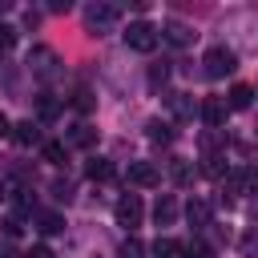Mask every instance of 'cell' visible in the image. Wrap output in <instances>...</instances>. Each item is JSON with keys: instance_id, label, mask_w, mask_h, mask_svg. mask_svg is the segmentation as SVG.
Listing matches in <instances>:
<instances>
[{"instance_id": "cell-1", "label": "cell", "mask_w": 258, "mask_h": 258, "mask_svg": "<svg viewBox=\"0 0 258 258\" xmlns=\"http://www.w3.org/2000/svg\"><path fill=\"white\" fill-rule=\"evenodd\" d=\"M117 20H121V8H117V4L97 0V4L85 8V28H89V36H105V32H113Z\"/></svg>"}, {"instance_id": "cell-2", "label": "cell", "mask_w": 258, "mask_h": 258, "mask_svg": "<svg viewBox=\"0 0 258 258\" xmlns=\"http://www.w3.org/2000/svg\"><path fill=\"white\" fill-rule=\"evenodd\" d=\"M202 64H206V77H210V81H222V77H230V73L238 69V52L226 48V44H214V48H206Z\"/></svg>"}, {"instance_id": "cell-3", "label": "cell", "mask_w": 258, "mask_h": 258, "mask_svg": "<svg viewBox=\"0 0 258 258\" xmlns=\"http://www.w3.org/2000/svg\"><path fill=\"white\" fill-rule=\"evenodd\" d=\"M157 40H161V32H157L149 20H133V24L125 28V44H129L133 52H153Z\"/></svg>"}, {"instance_id": "cell-4", "label": "cell", "mask_w": 258, "mask_h": 258, "mask_svg": "<svg viewBox=\"0 0 258 258\" xmlns=\"http://www.w3.org/2000/svg\"><path fill=\"white\" fill-rule=\"evenodd\" d=\"M141 218H145L141 198H137V194H121V198H117V226L137 230V226H141Z\"/></svg>"}, {"instance_id": "cell-5", "label": "cell", "mask_w": 258, "mask_h": 258, "mask_svg": "<svg viewBox=\"0 0 258 258\" xmlns=\"http://www.w3.org/2000/svg\"><path fill=\"white\" fill-rule=\"evenodd\" d=\"M133 185H141V189H153V185H161V173H157V165L153 161H129V173H125Z\"/></svg>"}, {"instance_id": "cell-6", "label": "cell", "mask_w": 258, "mask_h": 258, "mask_svg": "<svg viewBox=\"0 0 258 258\" xmlns=\"http://www.w3.org/2000/svg\"><path fill=\"white\" fill-rule=\"evenodd\" d=\"M250 181H254V173H250V169H234V173H226V177H222V202L230 206L238 194H246V189H250Z\"/></svg>"}, {"instance_id": "cell-7", "label": "cell", "mask_w": 258, "mask_h": 258, "mask_svg": "<svg viewBox=\"0 0 258 258\" xmlns=\"http://www.w3.org/2000/svg\"><path fill=\"white\" fill-rule=\"evenodd\" d=\"M28 64H32V73H36L40 81H52V77H56V52H52V48H32Z\"/></svg>"}, {"instance_id": "cell-8", "label": "cell", "mask_w": 258, "mask_h": 258, "mask_svg": "<svg viewBox=\"0 0 258 258\" xmlns=\"http://www.w3.org/2000/svg\"><path fill=\"white\" fill-rule=\"evenodd\" d=\"M226 117H230V105H226L222 97H206V101H202V121H206L210 129H222Z\"/></svg>"}, {"instance_id": "cell-9", "label": "cell", "mask_w": 258, "mask_h": 258, "mask_svg": "<svg viewBox=\"0 0 258 258\" xmlns=\"http://www.w3.org/2000/svg\"><path fill=\"white\" fill-rule=\"evenodd\" d=\"M185 218H189V226H194V230H210L214 210H210V202H206V198H194V202L185 206Z\"/></svg>"}, {"instance_id": "cell-10", "label": "cell", "mask_w": 258, "mask_h": 258, "mask_svg": "<svg viewBox=\"0 0 258 258\" xmlns=\"http://www.w3.org/2000/svg\"><path fill=\"white\" fill-rule=\"evenodd\" d=\"M177 210H181L177 198H173V194H161L157 206H153V222H157V226H173V222H177Z\"/></svg>"}, {"instance_id": "cell-11", "label": "cell", "mask_w": 258, "mask_h": 258, "mask_svg": "<svg viewBox=\"0 0 258 258\" xmlns=\"http://www.w3.org/2000/svg\"><path fill=\"white\" fill-rule=\"evenodd\" d=\"M161 36H165L169 44H189V40H194V28H189L185 20H165V24H161Z\"/></svg>"}, {"instance_id": "cell-12", "label": "cell", "mask_w": 258, "mask_h": 258, "mask_svg": "<svg viewBox=\"0 0 258 258\" xmlns=\"http://www.w3.org/2000/svg\"><path fill=\"white\" fill-rule=\"evenodd\" d=\"M165 105H169V113H173L177 121H189V117H194V101H189V93H169Z\"/></svg>"}, {"instance_id": "cell-13", "label": "cell", "mask_w": 258, "mask_h": 258, "mask_svg": "<svg viewBox=\"0 0 258 258\" xmlns=\"http://www.w3.org/2000/svg\"><path fill=\"white\" fill-rule=\"evenodd\" d=\"M85 173H89V181H113V177H117V165L105 161V157H93Z\"/></svg>"}, {"instance_id": "cell-14", "label": "cell", "mask_w": 258, "mask_h": 258, "mask_svg": "<svg viewBox=\"0 0 258 258\" xmlns=\"http://www.w3.org/2000/svg\"><path fill=\"white\" fill-rule=\"evenodd\" d=\"M169 177H173V185H189L194 181V161L189 157H173L169 161Z\"/></svg>"}, {"instance_id": "cell-15", "label": "cell", "mask_w": 258, "mask_h": 258, "mask_svg": "<svg viewBox=\"0 0 258 258\" xmlns=\"http://www.w3.org/2000/svg\"><path fill=\"white\" fill-rule=\"evenodd\" d=\"M238 254H242V258H258V226H246V230H242Z\"/></svg>"}, {"instance_id": "cell-16", "label": "cell", "mask_w": 258, "mask_h": 258, "mask_svg": "<svg viewBox=\"0 0 258 258\" xmlns=\"http://www.w3.org/2000/svg\"><path fill=\"white\" fill-rule=\"evenodd\" d=\"M153 258H185V246L173 238H157L153 242Z\"/></svg>"}, {"instance_id": "cell-17", "label": "cell", "mask_w": 258, "mask_h": 258, "mask_svg": "<svg viewBox=\"0 0 258 258\" xmlns=\"http://www.w3.org/2000/svg\"><path fill=\"white\" fill-rule=\"evenodd\" d=\"M226 105H230V109H250V105H254V89H250V85H234Z\"/></svg>"}, {"instance_id": "cell-18", "label": "cell", "mask_w": 258, "mask_h": 258, "mask_svg": "<svg viewBox=\"0 0 258 258\" xmlns=\"http://www.w3.org/2000/svg\"><path fill=\"white\" fill-rule=\"evenodd\" d=\"M145 137L169 145V141H173V125H169V121H149V125H145Z\"/></svg>"}, {"instance_id": "cell-19", "label": "cell", "mask_w": 258, "mask_h": 258, "mask_svg": "<svg viewBox=\"0 0 258 258\" xmlns=\"http://www.w3.org/2000/svg\"><path fill=\"white\" fill-rule=\"evenodd\" d=\"M12 137L20 145H36L40 141V129H36V121H20V125H12Z\"/></svg>"}, {"instance_id": "cell-20", "label": "cell", "mask_w": 258, "mask_h": 258, "mask_svg": "<svg viewBox=\"0 0 258 258\" xmlns=\"http://www.w3.org/2000/svg\"><path fill=\"white\" fill-rule=\"evenodd\" d=\"M202 173L206 177H226V153H206L202 157Z\"/></svg>"}, {"instance_id": "cell-21", "label": "cell", "mask_w": 258, "mask_h": 258, "mask_svg": "<svg viewBox=\"0 0 258 258\" xmlns=\"http://www.w3.org/2000/svg\"><path fill=\"white\" fill-rule=\"evenodd\" d=\"M93 141H97V129H93V125H77V129L69 133V145H77V149H89Z\"/></svg>"}, {"instance_id": "cell-22", "label": "cell", "mask_w": 258, "mask_h": 258, "mask_svg": "<svg viewBox=\"0 0 258 258\" xmlns=\"http://www.w3.org/2000/svg\"><path fill=\"white\" fill-rule=\"evenodd\" d=\"M40 153H44V161H48V165H64V161H69V149H64L60 141H44V149H40Z\"/></svg>"}, {"instance_id": "cell-23", "label": "cell", "mask_w": 258, "mask_h": 258, "mask_svg": "<svg viewBox=\"0 0 258 258\" xmlns=\"http://www.w3.org/2000/svg\"><path fill=\"white\" fill-rule=\"evenodd\" d=\"M36 226H40V234H60L64 230V218L60 214H36Z\"/></svg>"}, {"instance_id": "cell-24", "label": "cell", "mask_w": 258, "mask_h": 258, "mask_svg": "<svg viewBox=\"0 0 258 258\" xmlns=\"http://www.w3.org/2000/svg\"><path fill=\"white\" fill-rule=\"evenodd\" d=\"M222 145H226V133H222V129H206V133H202V149H206V153H218Z\"/></svg>"}, {"instance_id": "cell-25", "label": "cell", "mask_w": 258, "mask_h": 258, "mask_svg": "<svg viewBox=\"0 0 258 258\" xmlns=\"http://www.w3.org/2000/svg\"><path fill=\"white\" fill-rule=\"evenodd\" d=\"M117 258H145V246H141V242H137V238L129 234V238H125V242L117 246Z\"/></svg>"}, {"instance_id": "cell-26", "label": "cell", "mask_w": 258, "mask_h": 258, "mask_svg": "<svg viewBox=\"0 0 258 258\" xmlns=\"http://www.w3.org/2000/svg\"><path fill=\"white\" fill-rule=\"evenodd\" d=\"M165 81H169V64L161 60V64H153V69H149V89H161Z\"/></svg>"}, {"instance_id": "cell-27", "label": "cell", "mask_w": 258, "mask_h": 258, "mask_svg": "<svg viewBox=\"0 0 258 258\" xmlns=\"http://www.w3.org/2000/svg\"><path fill=\"white\" fill-rule=\"evenodd\" d=\"M36 113H40V121H52V117L60 113V101H52V97H40V105H36Z\"/></svg>"}, {"instance_id": "cell-28", "label": "cell", "mask_w": 258, "mask_h": 258, "mask_svg": "<svg viewBox=\"0 0 258 258\" xmlns=\"http://www.w3.org/2000/svg\"><path fill=\"white\" fill-rule=\"evenodd\" d=\"M52 198H56V202H69V198H73V185H69V181H52Z\"/></svg>"}, {"instance_id": "cell-29", "label": "cell", "mask_w": 258, "mask_h": 258, "mask_svg": "<svg viewBox=\"0 0 258 258\" xmlns=\"http://www.w3.org/2000/svg\"><path fill=\"white\" fill-rule=\"evenodd\" d=\"M0 226H4V234H8V238H16V234H20V230H24V226H20V218H16V214H8V218H4V222H0Z\"/></svg>"}, {"instance_id": "cell-30", "label": "cell", "mask_w": 258, "mask_h": 258, "mask_svg": "<svg viewBox=\"0 0 258 258\" xmlns=\"http://www.w3.org/2000/svg\"><path fill=\"white\" fill-rule=\"evenodd\" d=\"M16 44V28L12 24H0V48H12Z\"/></svg>"}, {"instance_id": "cell-31", "label": "cell", "mask_w": 258, "mask_h": 258, "mask_svg": "<svg viewBox=\"0 0 258 258\" xmlns=\"http://www.w3.org/2000/svg\"><path fill=\"white\" fill-rule=\"evenodd\" d=\"M185 258H214V246H206V242H194V250H185Z\"/></svg>"}, {"instance_id": "cell-32", "label": "cell", "mask_w": 258, "mask_h": 258, "mask_svg": "<svg viewBox=\"0 0 258 258\" xmlns=\"http://www.w3.org/2000/svg\"><path fill=\"white\" fill-rule=\"evenodd\" d=\"M24 258H52V250H48V246H32Z\"/></svg>"}, {"instance_id": "cell-33", "label": "cell", "mask_w": 258, "mask_h": 258, "mask_svg": "<svg viewBox=\"0 0 258 258\" xmlns=\"http://www.w3.org/2000/svg\"><path fill=\"white\" fill-rule=\"evenodd\" d=\"M77 109H93V97H89V93H85V89H81V93H77Z\"/></svg>"}, {"instance_id": "cell-34", "label": "cell", "mask_w": 258, "mask_h": 258, "mask_svg": "<svg viewBox=\"0 0 258 258\" xmlns=\"http://www.w3.org/2000/svg\"><path fill=\"white\" fill-rule=\"evenodd\" d=\"M8 133H12V121H8L4 113H0V137H8Z\"/></svg>"}, {"instance_id": "cell-35", "label": "cell", "mask_w": 258, "mask_h": 258, "mask_svg": "<svg viewBox=\"0 0 258 258\" xmlns=\"http://www.w3.org/2000/svg\"><path fill=\"white\" fill-rule=\"evenodd\" d=\"M0 258H24V254H16V250H0Z\"/></svg>"}, {"instance_id": "cell-36", "label": "cell", "mask_w": 258, "mask_h": 258, "mask_svg": "<svg viewBox=\"0 0 258 258\" xmlns=\"http://www.w3.org/2000/svg\"><path fill=\"white\" fill-rule=\"evenodd\" d=\"M0 202H4V181H0Z\"/></svg>"}]
</instances>
